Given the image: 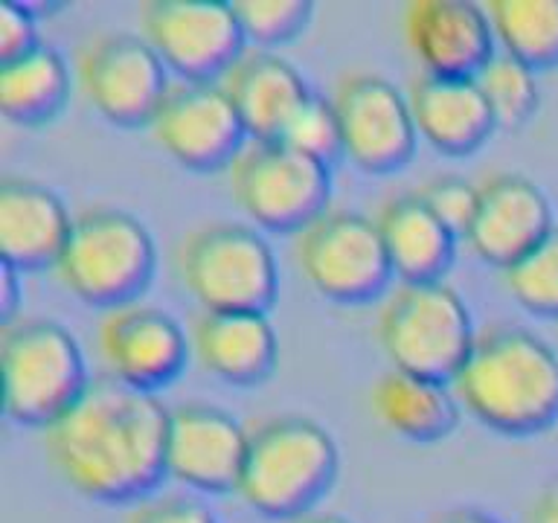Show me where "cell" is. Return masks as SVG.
<instances>
[{
	"label": "cell",
	"instance_id": "18",
	"mask_svg": "<svg viewBox=\"0 0 558 523\" xmlns=\"http://www.w3.org/2000/svg\"><path fill=\"white\" fill-rule=\"evenodd\" d=\"M218 82L251 139H279L296 108L312 96L303 73L286 56L265 47L244 50Z\"/></svg>",
	"mask_w": 558,
	"mask_h": 523
},
{
	"label": "cell",
	"instance_id": "35",
	"mask_svg": "<svg viewBox=\"0 0 558 523\" xmlns=\"http://www.w3.org/2000/svg\"><path fill=\"white\" fill-rule=\"evenodd\" d=\"M434 523H500L497 518H492L488 512H480V509H448L439 518H434Z\"/></svg>",
	"mask_w": 558,
	"mask_h": 523
},
{
	"label": "cell",
	"instance_id": "24",
	"mask_svg": "<svg viewBox=\"0 0 558 523\" xmlns=\"http://www.w3.org/2000/svg\"><path fill=\"white\" fill-rule=\"evenodd\" d=\"M70 96V68L52 44L3 61L0 68V111L17 125H41L59 117Z\"/></svg>",
	"mask_w": 558,
	"mask_h": 523
},
{
	"label": "cell",
	"instance_id": "1",
	"mask_svg": "<svg viewBox=\"0 0 558 523\" xmlns=\"http://www.w3.org/2000/svg\"><path fill=\"white\" fill-rule=\"evenodd\" d=\"M169 408L155 392L102 375L44 427V451L73 491L129 503L143 500L166 474Z\"/></svg>",
	"mask_w": 558,
	"mask_h": 523
},
{
	"label": "cell",
	"instance_id": "19",
	"mask_svg": "<svg viewBox=\"0 0 558 523\" xmlns=\"http://www.w3.org/2000/svg\"><path fill=\"white\" fill-rule=\"evenodd\" d=\"M73 216L64 200L33 178L0 181V256L17 270L56 265Z\"/></svg>",
	"mask_w": 558,
	"mask_h": 523
},
{
	"label": "cell",
	"instance_id": "4",
	"mask_svg": "<svg viewBox=\"0 0 558 523\" xmlns=\"http://www.w3.org/2000/svg\"><path fill=\"white\" fill-rule=\"evenodd\" d=\"M155 265L148 227L129 209L99 204L73 216L68 244L52 268L70 294L108 312L134 303L155 277Z\"/></svg>",
	"mask_w": 558,
	"mask_h": 523
},
{
	"label": "cell",
	"instance_id": "25",
	"mask_svg": "<svg viewBox=\"0 0 558 523\" xmlns=\"http://www.w3.org/2000/svg\"><path fill=\"white\" fill-rule=\"evenodd\" d=\"M497 50L532 70L558 64V0H488Z\"/></svg>",
	"mask_w": 558,
	"mask_h": 523
},
{
	"label": "cell",
	"instance_id": "31",
	"mask_svg": "<svg viewBox=\"0 0 558 523\" xmlns=\"http://www.w3.org/2000/svg\"><path fill=\"white\" fill-rule=\"evenodd\" d=\"M122 523H216V518L186 495H157L137 500Z\"/></svg>",
	"mask_w": 558,
	"mask_h": 523
},
{
	"label": "cell",
	"instance_id": "16",
	"mask_svg": "<svg viewBox=\"0 0 558 523\" xmlns=\"http://www.w3.org/2000/svg\"><path fill=\"white\" fill-rule=\"evenodd\" d=\"M401 33L422 73L474 78L497 52L486 7L474 0H410Z\"/></svg>",
	"mask_w": 558,
	"mask_h": 523
},
{
	"label": "cell",
	"instance_id": "3",
	"mask_svg": "<svg viewBox=\"0 0 558 523\" xmlns=\"http://www.w3.org/2000/svg\"><path fill=\"white\" fill-rule=\"evenodd\" d=\"M338 445L314 418L282 413L251 427L235 495L265 518L312 512L338 477Z\"/></svg>",
	"mask_w": 558,
	"mask_h": 523
},
{
	"label": "cell",
	"instance_id": "30",
	"mask_svg": "<svg viewBox=\"0 0 558 523\" xmlns=\"http://www.w3.org/2000/svg\"><path fill=\"white\" fill-rule=\"evenodd\" d=\"M416 195L451 233H469L471 221L477 216L480 183L465 181L460 174H434L418 186Z\"/></svg>",
	"mask_w": 558,
	"mask_h": 523
},
{
	"label": "cell",
	"instance_id": "36",
	"mask_svg": "<svg viewBox=\"0 0 558 523\" xmlns=\"http://www.w3.org/2000/svg\"><path fill=\"white\" fill-rule=\"evenodd\" d=\"M286 523H349L343 521L340 514H331V512H305V514H296L291 521Z\"/></svg>",
	"mask_w": 558,
	"mask_h": 523
},
{
	"label": "cell",
	"instance_id": "6",
	"mask_svg": "<svg viewBox=\"0 0 558 523\" xmlns=\"http://www.w3.org/2000/svg\"><path fill=\"white\" fill-rule=\"evenodd\" d=\"M0 373L7 416L33 427H50L90 384L78 340L47 317L3 323Z\"/></svg>",
	"mask_w": 558,
	"mask_h": 523
},
{
	"label": "cell",
	"instance_id": "26",
	"mask_svg": "<svg viewBox=\"0 0 558 523\" xmlns=\"http://www.w3.org/2000/svg\"><path fill=\"white\" fill-rule=\"evenodd\" d=\"M474 82L500 129H521L538 111V70L506 52L497 50L474 76Z\"/></svg>",
	"mask_w": 558,
	"mask_h": 523
},
{
	"label": "cell",
	"instance_id": "12",
	"mask_svg": "<svg viewBox=\"0 0 558 523\" xmlns=\"http://www.w3.org/2000/svg\"><path fill=\"white\" fill-rule=\"evenodd\" d=\"M331 105L338 113L343 157L373 174L396 172L416 151V122L410 113L408 94L390 78L352 70L335 85Z\"/></svg>",
	"mask_w": 558,
	"mask_h": 523
},
{
	"label": "cell",
	"instance_id": "34",
	"mask_svg": "<svg viewBox=\"0 0 558 523\" xmlns=\"http://www.w3.org/2000/svg\"><path fill=\"white\" fill-rule=\"evenodd\" d=\"M526 523H558V483L547 486L532 500Z\"/></svg>",
	"mask_w": 558,
	"mask_h": 523
},
{
	"label": "cell",
	"instance_id": "27",
	"mask_svg": "<svg viewBox=\"0 0 558 523\" xmlns=\"http://www.w3.org/2000/svg\"><path fill=\"white\" fill-rule=\"evenodd\" d=\"M504 285L521 308L558 320V227L504 270Z\"/></svg>",
	"mask_w": 558,
	"mask_h": 523
},
{
	"label": "cell",
	"instance_id": "17",
	"mask_svg": "<svg viewBox=\"0 0 558 523\" xmlns=\"http://www.w3.org/2000/svg\"><path fill=\"white\" fill-rule=\"evenodd\" d=\"M553 227V207L538 183L526 174L495 172L480 183L477 216L462 239L477 259L506 270Z\"/></svg>",
	"mask_w": 558,
	"mask_h": 523
},
{
	"label": "cell",
	"instance_id": "7",
	"mask_svg": "<svg viewBox=\"0 0 558 523\" xmlns=\"http://www.w3.org/2000/svg\"><path fill=\"white\" fill-rule=\"evenodd\" d=\"M465 300L445 279L399 282L378 312V343L392 369L451 384L474 346Z\"/></svg>",
	"mask_w": 558,
	"mask_h": 523
},
{
	"label": "cell",
	"instance_id": "10",
	"mask_svg": "<svg viewBox=\"0 0 558 523\" xmlns=\"http://www.w3.org/2000/svg\"><path fill=\"white\" fill-rule=\"evenodd\" d=\"M76 82L87 105L117 125H151L169 90V70L143 35L96 33L82 41Z\"/></svg>",
	"mask_w": 558,
	"mask_h": 523
},
{
	"label": "cell",
	"instance_id": "2",
	"mask_svg": "<svg viewBox=\"0 0 558 523\" xmlns=\"http://www.w3.org/2000/svg\"><path fill=\"white\" fill-rule=\"evenodd\" d=\"M451 390L480 425L500 434H538L558 418V355L518 326L477 331Z\"/></svg>",
	"mask_w": 558,
	"mask_h": 523
},
{
	"label": "cell",
	"instance_id": "14",
	"mask_svg": "<svg viewBox=\"0 0 558 523\" xmlns=\"http://www.w3.org/2000/svg\"><path fill=\"white\" fill-rule=\"evenodd\" d=\"M190 346L172 314L137 300L108 308L96 331V349L108 378L146 392L181 375Z\"/></svg>",
	"mask_w": 558,
	"mask_h": 523
},
{
	"label": "cell",
	"instance_id": "11",
	"mask_svg": "<svg viewBox=\"0 0 558 523\" xmlns=\"http://www.w3.org/2000/svg\"><path fill=\"white\" fill-rule=\"evenodd\" d=\"M140 29L183 82H218L247 41L233 3L218 0H148L140 7Z\"/></svg>",
	"mask_w": 558,
	"mask_h": 523
},
{
	"label": "cell",
	"instance_id": "15",
	"mask_svg": "<svg viewBox=\"0 0 558 523\" xmlns=\"http://www.w3.org/2000/svg\"><path fill=\"white\" fill-rule=\"evenodd\" d=\"M251 430L216 404L186 401L169 408L166 474L209 495L235 491L242 479Z\"/></svg>",
	"mask_w": 558,
	"mask_h": 523
},
{
	"label": "cell",
	"instance_id": "5",
	"mask_svg": "<svg viewBox=\"0 0 558 523\" xmlns=\"http://www.w3.org/2000/svg\"><path fill=\"white\" fill-rule=\"evenodd\" d=\"M174 270L204 312H268L279 291L270 244L239 221L186 230L174 247Z\"/></svg>",
	"mask_w": 558,
	"mask_h": 523
},
{
	"label": "cell",
	"instance_id": "20",
	"mask_svg": "<svg viewBox=\"0 0 558 523\" xmlns=\"http://www.w3.org/2000/svg\"><path fill=\"white\" fill-rule=\"evenodd\" d=\"M416 134L442 155H471L497 129L474 78L418 73L408 87Z\"/></svg>",
	"mask_w": 558,
	"mask_h": 523
},
{
	"label": "cell",
	"instance_id": "33",
	"mask_svg": "<svg viewBox=\"0 0 558 523\" xmlns=\"http://www.w3.org/2000/svg\"><path fill=\"white\" fill-rule=\"evenodd\" d=\"M21 270L12 268V265H0V314H3V323L15 320V308L21 303V279H17Z\"/></svg>",
	"mask_w": 558,
	"mask_h": 523
},
{
	"label": "cell",
	"instance_id": "29",
	"mask_svg": "<svg viewBox=\"0 0 558 523\" xmlns=\"http://www.w3.org/2000/svg\"><path fill=\"white\" fill-rule=\"evenodd\" d=\"M233 9L244 38L265 50L270 44H282L296 33H303L312 17L308 0H239Z\"/></svg>",
	"mask_w": 558,
	"mask_h": 523
},
{
	"label": "cell",
	"instance_id": "21",
	"mask_svg": "<svg viewBox=\"0 0 558 523\" xmlns=\"http://www.w3.org/2000/svg\"><path fill=\"white\" fill-rule=\"evenodd\" d=\"M192 352L221 381L259 384L277 366V331L265 312H201L192 323Z\"/></svg>",
	"mask_w": 558,
	"mask_h": 523
},
{
	"label": "cell",
	"instance_id": "9",
	"mask_svg": "<svg viewBox=\"0 0 558 523\" xmlns=\"http://www.w3.org/2000/svg\"><path fill=\"white\" fill-rule=\"evenodd\" d=\"M294 259L308 285L335 303H369L392 277L375 218L326 209L294 233Z\"/></svg>",
	"mask_w": 558,
	"mask_h": 523
},
{
	"label": "cell",
	"instance_id": "13",
	"mask_svg": "<svg viewBox=\"0 0 558 523\" xmlns=\"http://www.w3.org/2000/svg\"><path fill=\"white\" fill-rule=\"evenodd\" d=\"M166 155L186 169H227L247 143L244 122L221 82H172L151 120Z\"/></svg>",
	"mask_w": 558,
	"mask_h": 523
},
{
	"label": "cell",
	"instance_id": "23",
	"mask_svg": "<svg viewBox=\"0 0 558 523\" xmlns=\"http://www.w3.org/2000/svg\"><path fill=\"white\" fill-rule=\"evenodd\" d=\"M369 408L390 434L410 442H436L457 425L460 401L453 396L451 384L390 369L373 384Z\"/></svg>",
	"mask_w": 558,
	"mask_h": 523
},
{
	"label": "cell",
	"instance_id": "32",
	"mask_svg": "<svg viewBox=\"0 0 558 523\" xmlns=\"http://www.w3.org/2000/svg\"><path fill=\"white\" fill-rule=\"evenodd\" d=\"M38 41V17L29 3L7 0L0 7V61H12L29 52Z\"/></svg>",
	"mask_w": 558,
	"mask_h": 523
},
{
	"label": "cell",
	"instance_id": "8",
	"mask_svg": "<svg viewBox=\"0 0 558 523\" xmlns=\"http://www.w3.org/2000/svg\"><path fill=\"white\" fill-rule=\"evenodd\" d=\"M230 195L265 230L296 233L329 209V166L279 139H251L227 166Z\"/></svg>",
	"mask_w": 558,
	"mask_h": 523
},
{
	"label": "cell",
	"instance_id": "22",
	"mask_svg": "<svg viewBox=\"0 0 558 523\" xmlns=\"http://www.w3.org/2000/svg\"><path fill=\"white\" fill-rule=\"evenodd\" d=\"M392 277L399 282H434L451 268L457 233L427 209L416 192L384 200L375 216Z\"/></svg>",
	"mask_w": 558,
	"mask_h": 523
},
{
	"label": "cell",
	"instance_id": "28",
	"mask_svg": "<svg viewBox=\"0 0 558 523\" xmlns=\"http://www.w3.org/2000/svg\"><path fill=\"white\" fill-rule=\"evenodd\" d=\"M279 143H286L300 155L312 157L317 163L329 166L335 157L343 155L340 143L338 113L331 99H323L320 94H312L296 113L288 120V125L279 134Z\"/></svg>",
	"mask_w": 558,
	"mask_h": 523
}]
</instances>
